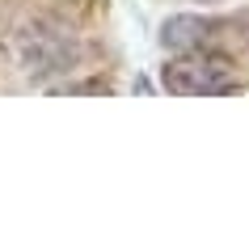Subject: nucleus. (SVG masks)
Returning <instances> with one entry per match:
<instances>
[{
    "label": "nucleus",
    "mask_w": 249,
    "mask_h": 249,
    "mask_svg": "<svg viewBox=\"0 0 249 249\" xmlns=\"http://www.w3.org/2000/svg\"><path fill=\"white\" fill-rule=\"evenodd\" d=\"M215 30H220V21H211V17H198V13H178L169 17L165 26H160V47L173 55L182 51H203L211 38H215Z\"/></svg>",
    "instance_id": "obj_3"
},
{
    "label": "nucleus",
    "mask_w": 249,
    "mask_h": 249,
    "mask_svg": "<svg viewBox=\"0 0 249 249\" xmlns=\"http://www.w3.org/2000/svg\"><path fill=\"white\" fill-rule=\"evenodd\" d=\"M165 89L178 93V97H215V93H236L241 80H236V68L215 51H182L178 59L165 64L160 72Z\"/></svg>",
    "instance_id": "obj_2"
},
{
    "label": "nucleus",
    "mask_w": 249,
    "mask_h": 249,
    "mask_svg": "<svg viewBox=\"0 0 249 249\" xmlns=\"http://www.w3.org/2000/svg\"><path fill=\"white\" fill-rule=\"evenodd\" d=\"M17 59L26 68V76L42 85V80H51V76L72 72L76 59H80V47L64 26H55V21H30L17 34Z\"/></svg>",
    "instance_id": "obj_1"
}]
</instances>
